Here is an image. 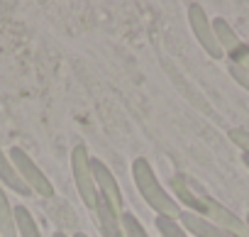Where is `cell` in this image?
<instances>
[{
    "label": "cell",
    "instance_id": "cell-1",
    "mask_svg": "<svg viewBox=\"0 0 249 237\" xmlns=\"http://www.w3.org/2000/svg\"><path fill=\"white\" fill-rule=\"evenodd\" d=\"M132 181H135L140 196L147 201V205H149L157 215L178 220L181 205H178L176 198L169 196V191L159 183V179H157L152 164H149L144 157H137V159L132 162Z\"/></svg>",
    "mask_w": 249,
    "mask_h": 237
},
{
    "label": "cell",
    "instance_id": "cell-2",
    "mask_svg": "<svg viewBox=\"0 0 249 237\" xmlns=\"http://www.w3.org/2000/svg\"><path fill=\"white\" fill-rule=\"evenodd\" d=\"M8 157H10V162H13L15 171L20 174V179L25 181V186H27L32 193H37V196H39V198H44V201H49V198H54V196H56V191H54L52 181L47 179V174L35 164V159H32L25 149L13 147V149L8 152Z\"/></svg>",
    "mask_w": 249,
    "mask_h": 237
},
{
    "label": "cell",
    "instance_id": "cell-3",
    "mask_svg": "<svg viewBox=\"0 0 249 237\" xmlns=\"http://www.w3.org/2000/svg\"><path fill=\"white\" fill-rule=\"evenodd\" d=\"M71 174H73V183L76 191L83 201L86 208H95L98 203V188L93 181V169H90V154L86 149V145H76L71 152Z\"/></svg>",
    "mask_w": 249,
    "mask_h": 237
},
{
    "label": "cell",
    "instance_id": "cell-4",
    "mask_svg": "<svg viewBox=\"0 0 249 237\" xmlns=\"http://www.w3.org/2000/svg\"><path fill=\"white\" fill-rule=\"evenodd\" d=\"M213 32H215V39H217L222 54L230 59V64L249 69V47L239 39V35L232 30V25L225 18H215L213 20Z\"/></svg>",
    "mask_w": 249,
    "mask_h": 237
},
{
    "label": "cell",
    "instance_id": "cell-5",
    "mask_svg": "<svg viewBox=\"0 0 249 237\" xmlns=\"http://www.w3.org/2000/svg\"><path fill=\"white\" fill-rule=\"evenodd\" d=\"M188 25H191V30H193V35H196V39H198V44L203 47V52L210 56V59H222L225 54H222V49H220V44H217V39H215V32H213V20L208 18V13L203 10V5L200 3H191L188 5Z\"/></svg>",
    "mask_w": 249,
    "mask_h": 237
},
{
    "label": "cell",
    "instance_id": "cell-6",
    "mask_svg": "<svg viewBox=\"0 0 249 237\" xmlns=\"http://www.w3.org/2000/svg\"><path fill=\"white\" fill-rule=\"evenodd\" d=\"M90 169H93V181H95V188H98V198L105 201L112 210L122 213V191H120L117 179L112 176V171L100 159H93V157H90Z\"/></svg>",
    "mask_w": 249,
    "mask_h": 237
},
{
    "label": "cell",
    "instance_id": "cell-7",
    "mask_svg": "<svg viewBox=\"0 0 249 237\" xmlns=\"http://www.w3.org/2000/svg\"><path fill=\"white\" fill-rule=\"evenodd\" d=\"M169 183H171V191L176 196V203L186 205V210H191L196 215H205V198H208V193H203L186 174H174Z\"/></svg>",
    "mask_w": 249,
    "mask_h": 237
},
{
    "label": "cell",
    "instance_id": "cell-8",
    "mask_svg": "<svg viewBox=\"0 0 249 237\" xmlns=\"http://www.w3.org/2000/svg\"><path fill=\"white\" fill-rule=\"evenodd\" d=\"M203 218H208L210 222H215L217 227L227 230V232L234 235V237H249L247 222H244L239 215H234L230 208H225L220 201H215L213 196L205 198V215H203Z\"/></svg>",
    "mask_w": 249,
    "mask_h": 237
},
{
    "label": "cell",
    "instance_id": "cell-9",
    "mask_svg": "<svg viewBox=\"0 0 249 237\" xmlns=\"http://www.w3.org/2000/svg\"><path fill=\"white\" fill-rule=\"evenodd\" d=\"M178 225H181L188 235H193V237H234V235H230L227 230H222V227H217L215 222H210L208 218L196 215V213H191V210H181V213H178Z\"/></svg>",
    "mask_w": 249,
    "mask_h": 237
},
{
    "label": "cell",
    "instance_id": "cell-10",
    "mask_svg": "<svg viewBox=\"0 0 249 237\" xmlns=\"http://www.w3.org/2000/svg\"><path fill=\"white\" fill-rule=\"evenodd\" d=\"M47 215L54 220V225L59 227V232H64V235H76L78 232V215L73 213V208L64 201V198H59V196H54V198H49L47 201Z\"/></svg>",
    "mask_w": 249,
    "mask_h": 237
},
{
    "label": "cell",
    "instance_id": "cell-11",
    "mask_svg": "<svg viewBox=\"0 0 249 237\" xmlns=\"http://www.w3.org/2000/svg\"><path fill=\"white\" fill-rule=\"evenodd\" d=\"M93 220H95V225H98V230H100L103 237H124L122 222H120V213L112 210V208H110L105 201H100V198H98V203H95V208H93Z\"/></svg>",
    "mask_w": 249,
    "mask_h": 237
},
{
    "label": "cell",
    "instance_id": "cell-12",
    "mask_svg": "<svg viewBox=\"0 0 249 237\" xmlns=\"http://www.w3.org/2000/svg\"><path fill=\"white\" fill-rule=\"evenodd\" d=\"M0 183H3L5 188H10V191H15V193H20V196H30V193H32V191L25 186V181L20 179V174L15 171L10 157H8L3 149H0Z\"/></svg>",
    "mask_w": 249,
    "mask_h": 237
},
{
    "label": "cell",
    "instance_id": "cell-13",
    "mask_svg": "<svg viewBox=\"0 0 249 237\" xmlns=\"http://www.w3.org/2000/svg\"><path fill=\"white\" fill-rule=\"evenodd\" d=\"M0 237H18L15 205H10L5 188H0Z\"/></svg>",
    "mask_w": 249,
    "mask_h": 237
},
{
    "label": "cell",
    "instance_id": "cell-14",
    "mask_svg": "<svg viewBox=\"0 0 249 237\" xmlns=\"http://www.w3.org/2000/svg\"><path fill=\"white\" fill-rule=\"evenodd\" d=\"M15 227H18V237H42L37 220L25 205H15Z\"/></svg>",
    "mask_w": 249,
    "mask_h": 237
},
{
    "label": "cell",
    "instance_id": "cell-15",
    "mask_svg": "<svg viewBox=\"0 0 249 237\" xmlns=\"http://www.w3.org/2000/svg\"><path fill=\"white\" fill-rule=\"evenodd\" d=\"M120 222H122L124 237H149L147 230H144V225L140 222V218L135 213H130V210H122L120 213Z\"/></svg>",
    "mask_w": 249,
    "mask_h": 237
},
{
    "label": "cell",
    "instance_id": "cell-16",
    "mask_svg": "<svg viewBox=\"0 0 249 237\" xmlns=\"http://www.w3.org/2000/svg\"><path fill=\"white\" fill-rule=\"evenodd\" d=\"M154 225L159 230L161 237H188V232L178 225V220L174 218H161V215H154Z\"/></svg>",
    "mask_w": 249,
    "mask_h": 237
},
{
    "label": "cell",
    "instance_id": "cell-17",
    "mask_svg": "<svg viewBox=\"0 0 249 237\" xmlns=\"http://www.w3.org/2000/svg\"><path fill=\"white\" fill-rule=\"evenodd\" d=\"M227 71H230V76H232L244 91H249V69L237 66V64H227Z\"/></svg>",
    "mask_w": 249,
    "mask_h": 237
},
{
    "label": "cell",
    "instance_id": "cell-18",
    "mask_svg": "<svg viewBox=\"0 0 249 237\" xmlns=\"http://www.w3.org/2000/svg\"><path fill=\"white\" fill-rule=\"evenodd\" d=\"M230 140L242 149V154H249V132H247V130H242V128L230 130Z\"/></svg>",
    "mask_w": 249,
    "mask_h": 237
},
{
    "label": "cell",
    "instance_id": "cell-19",
    "mask_svg": "<svg viewBox=\"0 0 249 237\" xmlns=\"http://www.w3.org/2000/svg\"><path fill=\"white\" fill-rule=\"evenodd\" d=\"M242 162H244V166L249 169V154H242Z\"/></svg>",
    "mask_w": 249,
    "mask_h": 237
},
{
    "label": "cell",
    "instance_id": "cell-20",
    "mask_svg": "<svg viewBox=\"0 0 249 237\" xmlns=\"http://www.w3.org/2000/svg\"><path fill=\"white\" fill-rule=\"evenodd\" d=\"M52 237H71V235H64V232H59V230H56V232H54Z\"/></svg>",
    "mask_w": 249,
    "mask_h": 237
},
{
    "label": "cell",
    "instance_id": "cell-21",
    "mask_svg": "<svg viewBox=\"0 0 249 237\" xmlns=\"http://www.w3.org/2000/svg\"><path fill=\"white\" fill-rule=\"evenodd\" d=\"M71 237H88V235H86V232H81V230H78V232H76V235H71Z\"/></svg>",
    "mask_w": 249,
    "mask_h": 237
},
{
    "label": "cell",
    "instance_id": "cell-22",
    "mask_svg": "<svg viewBox=\"0 0 249 237\" xmlns=\"http://www.w3.org/2000/svg\"><path fill=\"white\" fill-rule=\"evenodd\" d=\"M244 222H247V227H249V213H247V220H244Z\"/></svg>",
    "mask_w": 249,
    "mask_h": 237
}]
</instances>
